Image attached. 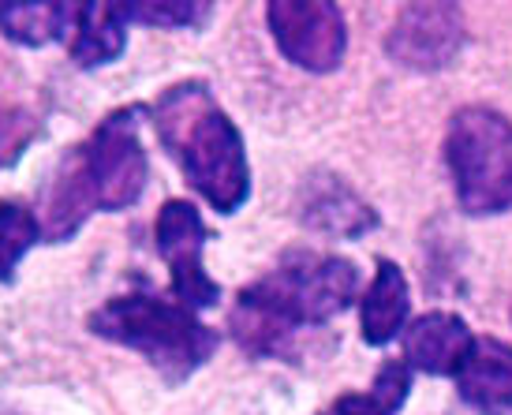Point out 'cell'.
Wrapping results in <instances>:
<instances>
[{"instance_id": "obj_1", "label": "cell", "mask_w": 512, "mask_h": 415, "mask_svg": "<svg viewBox=\"0 0 512 415\" xmlns=\"http://www.w3.org/2000/svg\"><path fill=\"white\" fill-rule=\"evenodd\" d=\"M150 184V158L139 139V109H116L60 161L45 199V236L72 240L86 217L120 214L143 199Z\"/></svg>"}, {"instance_id": "obj_2", "label": "cell", "mask_w": 512, "mask_h": 415, "mask_svg": "<svg viewBox=\"0 0 512 415\" xmlns=\"http://www.w3.org/2000/svg\"><path fill=\"white\" fill-rule=\"evenodd\" d=\"M359 270L337 255H288L251 288H243L228 326L255 356H277L299 326H322L352 307Z\"/></svg>"}, {"instance_id": "obj_3", "label": "cell", "mask_w": 512, "mask_h": 415, "mask_svg": "<svg viewBox=\"0 0 512 415\" xmlns=\"http://www.w3.org/2000/svg\"><path fill=\"white\" fill-rule=\"evenodd\" d=\"M154 128L184 180L217 214H236L251 195L247 146L206 83H176L154 101Z\"/></svg>"}, {"instance_id": "obj_4", "label": "cell", "mask_w": 512, "mask_h": 415, "mask_svg": "<svg viewBox=\"0 0 512 415\" xmlns=\"http://www.w3.org/2000/svg\"><path fill=\"white\" fill-rule=\"evenodd\" d=\"M90 333L124 344L154 367L169 386H180L217 352V333L184 303L165 296H116L90 315Z\"/></svg>"}, {"instance_id": "obj_5", "label": "cell", "mask_w": 512, "mask_h": 415, "mask_svg": "<svg viewBox=\"0 0 512 415\" xmlns=\"http://www.w3.org/2000/svg\"><path fill=\"white\" fill-rule=\"evenodd\" d=\"M445 165L468 214H501L512 206V120L468 105L445 131Z\"/></svg>"}, {"instance_id": "obj_6", "label": "cell", "mask_w": 512, "mask_h": 415, "mask_svg": "<svg viewBox=\"0 0 512 415\" xmlns=\"http://www.w3.org/2000/svg\"><path fill=\"white\" fill-rule=\"evenodd\" d=\"M270 34L281 57L303 72L326 75L341 68L348 49L344 12L329 0H277L266 4Z\"/></svg>"}, {"instance_id": "obj_7", "label": "cell", "mask_w": 512, "mask_h": 415, "mask_svg": "<svg viewBox=\"0 0 512 415\" xmlns=\"http://www.w3.org/2000/svg\"><path fill=\"white\" fill-rule=\"evenodd\" d=\"M157 251L169 266V285L176 303L187 311H210L221 300V285L202 266V247H206V225H202L195 202L169 199L157 210Z\"/></svg>"}, {"instance_id": "obj_8", "label": "cell", "mask_w": 512, "mask_h": 415, "mask_svg": "<svg viewBox=\"0 0 512 415\" xmlns=\"http://www.w3.org/2000/svg\"><path fill=\"white\" fill-rule=\"evenodd\" d=\"M464 38L468 27L460 4H404L385 34V53L412 72H438L453 64Z\"/></svg>"}, {"instance_id": "obj_9", "label": "cell", "mask_w": 512, "mask_h": 415, "mask_svg": "<svg viewBox=\"0 0 512 415\" xmlns=\"http://www.w3.org/2000/svg\"><path fill=\"white\" fill-rule=\"evenodd\" d=\"M299 221L314 232L359 240L378 225V214L363 195H356L333 172H311L299 184Z\"/></svg>"}, {"instance_id": "obj_10", "label": "cell", "mask_w": 512, "mask_h": 415, "mask_svg": "<svg viewBox=\"0 0 512 415\" xmlns=\"http://www.w3.org/2000/svg\"><path fill=\"white\" fill-rule=\"evenodd\" d=\"M456 389L479 415H512V344L479 337L456 371Z\"/></svg>"}, {"instance_id": "obj_11", "label": "cell", "mask_w": 512, "mask_h": 415, "mask_svg": "<svg viewBox=\"0 0 512 415\" xmlns=\"http://www.w3.org/2000/svg\"><path fill=\"white\" fill-rule=\"evenodd\" d=\"M471 344L475 337L464 318L449 315V311H430L404 330V363L423 374H453L456 378Z\"/></svg>"}, {"instance_id": "obj_12", "label": "cell", "mask_w": 512, "mask_h": 415, "mask_svg": "<svg viewBox=\"0 0 512 415\" xmlns=\"http://www.w3.org/2000/svg\"><path fill=\"white\" fill-rule=\"evenodd\" d=\"M408 311H412V296H408V281L400 273L397 262L378 258V270L370 281L367 296H363V311H359V326H363V341L382 348L408 326Z\"/></svg>"}, {"instance_id": "obj_13", "label": "cell", "mask_w": 512, "mask_h": 415, "mask_svg": "<svg viewBox=\"0 0 512 415\" xmlns=\"http://www.w3.org/2000/svg\"><path fill=\"white\" fill-rule=\"evenodd\" d=\"M120 4H75V38L72 60L79 68H101L113 64L128 49V27H124Z\"/></svg>"}, {"instance_id": "obj_14", "label": "cell", "mask_w": 512, "mask_h": 415, "mask_svg": "<svg viewBox=\"0 0 512 415\" xmlns=\"http://www.w3.org/2000/svg\"><path fill=\"white\" fill-rule=\"evenodd\" d=\"M68 23H75V4H0V34L30 49L60 42L68 34Z\"/></svg>"}, {"instance_id": "obj_15", "label": "cell", "mask_w": 512, "mask_h": 415, "mask_svg": "<svg viewBox=\"0 0 512 415\" xmlns=\"http://www.w3.org/2000/svg\"><path fill=\"white\" fill-rule=\"evenodd\" d=\"M42 221L19 202H0V281H12L15 266L42 240Z\"/></svg>"}, {"instance_id": "obj_16", "label": "cell", "mask_w": 512, "mask_h": 415, "mask_svg": "<svg viewBox=\"0 0 512 415\" xmlns=\"http://www.w3.org/2000/svg\"><path fill=\"white\" fill-rule=\"evenodd\" d=\"M120 8H124V19L161 30L202 27L214 15V4H199V0H187V4L184 0H157V4H120Z\"/></svg>"}, {"instance_id": "obj_17", "label": "cell", "mask_w": 512, "mask_h": 415, "mask_svg": "<svg viewBox=\"0 0 512 415\" xmlns=\"http://www.w3.org/2000/svg\"><path fill=\"white\" fill-rule=\"evenodd\" d=\"M408 389H412L408 363H404V359H389V363H382V371L374 378V389H370V393H374L389 412H397L400 404L408 401Z\"/></svg>"}, {"instance_id": "obj_18", "label": "cell", "mask_w": 512, "mask_h": 415, "mask_svg": "<svg viewBox=\"0 0 512 415\" xmlns=\"http://www.w3.org/2000/svg\"><path fill=\"white\" fill-rule=\"evenodd\" d=\"M34 131H38V124L27 113H15V109L0 113V165H12L27 150Z\"/></svg>"}, {"instance_id": "obj_19", "label": "cell", "mask_w": 512, "mask_h": 415, "mask_svg": "<svg viewBox=\"0 0 512 415\" xmlns=\"http://www.w3.org/2000/svg\"><path fill=\"white\" fill-rule=\"evenodd\" d=\"M333 415H393L374 393H344L341 401L333 404Z\"/></svg>"}]
</instances>
